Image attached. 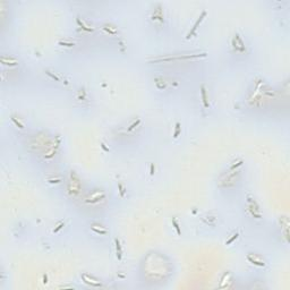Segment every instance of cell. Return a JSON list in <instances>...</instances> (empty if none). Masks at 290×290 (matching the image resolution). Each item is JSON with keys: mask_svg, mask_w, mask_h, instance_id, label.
Wrapping results in <instances>:
<instances>
[{"mask_svg": "<svg viewBox=\"0 0 290 290\" xmlns=\"http://www.w3.org/2000/svg\"><path fill=\"white\" fill-rule=\"evenodd\" d=\"M66 192H67L68 196L71 197V198H76L77 196H79V194L82 192V183H81V179H79V177L74 171L71 172V176L68 178L67 190H66Z\"/></svg>", "mask_w": 290, "mask_h": 290, "instance_id": "obj_1", "label": "cell"}, {"mask_svg": "<svg viewBox=\"0 0 290 290\" xmlns=\"http://www.w3.org/2000/svg\"><path fill=\"white\" fill-rule=\"evenodd\" d=\"M245 208H246V211H247V214L251 218H253V219L261 220L263 218L261 206L259 205V203L256 202V200H255L254 197L247 196Z\"/></svg>", "mask_w": 290, "mask_h": 290, "instance_id": "obj_2", "label": "cell"}, {"mask_svg": "<svg viewBox=\"0 0 290 290\" xmlns=\"http://www.w3.org/2000/svg\"><path fill=\"white\" fill-rule=\"evenodd\" d=\"M105 197H107V195H105V193L102 189H94V190L88 193V196L85 197V202L88 203V205L95 206L101 204L102 202H104Z\"/></svg>", "mask_w": 290, "mask_h": 290, "instance_id": "obj_3", "label": "cell"}, {"mask_svg": "<svg viewBox=\"0 0 290 290\" xmlns=\"http://www.w3.org/2000/svg\"><path fill=\"white\" fill-rule=\"evenodd\" d=\"M231 45H232V48H234V50L236 51L237 54H242L245 51V43L242 41V37H239L238 34H236L234 37Z\"/></svg>", "mask_w": 290, "mask_h": 290, "instance_id": "obj_4", "label": "cell"}, {"mask_svg": "<svg viewBox=\"0 0 290 290\" xmlns=\"http://www.w3.org/2000/svg\"><path fill=\"white\" fill-rule=\"evenodd\" d=\"M247 259H248V262H251L252 264L256 265V266H259V268H263V266H265L264 261H263L262 259H257L255 254H254V255H252V254H248V255H247Z\"/></svg>", "mask_w": 290, "mask_h": 290, "instance_id": "obj_5", "label": "cell"}, {"mask_svg": "<svg viewBox=\"0 0 290 290\" xmlns=\"http://www.w3.org/2000/svg\"><path fill=\"white\" fill-rule=\"evenodd\" d=\"M82 278H83V280H84L85 283L90 285L91 287H101V286H102V283L100 281H98V280H94L93 278H90V276H86V274H82Z\"/></svg>", "mask_w": 290, "mask_h": 290, "instance_id": "obj_6", "label": "cell"}, {"mask_svg": "<svg viewBox=\"0 0 290 290\" xmlns=\"http://www.w3.org/2000/svg\"><path fill=\"white\" fill-rule=\"evenodd\" d=\"M91 230L93 231L94 234L100 235V236H105V235H108V230H107L105 228H104L103 225H100V228H96V225H95V223H93V225H91Z\"/></svg>", "mask_w": 290, "mask_h": 290, "instance_id": "obj_7", "label": "cell"}, {"mask_svg": "<svg viewBox=\"0 0 290 290\" xmlns=\"http://www.w3.org/2000/svg\"><path fill=\"white\" fill-rule=\"evenodd\" d=\"M201 96H202V101H203V105L205 109L208 108V95H206V88L204 85L201 86Z\"/></svg>", "mask_w": 290, "mask_h": 290, "instance_id": "obj_8", "label": "cell"}, {"mask_svg": "<svg viewBox=\"0 0 290 290\" xmlns=\"http://www.w3.org/2000/svg\"><path fill=\"white\" fill-rule=\"evenodd\" d=\"M116 252H117V257H118V259L120 261L121 256H122V248H121L119 239H116Z\"/></svg>", "mask_w": 290, "mask_h": 290, "instance_id": "obj_9", "label": "cell"}, {"mask_svg": "<svg viewBox=\"0 0 290 290\" xmlns=\"http://www.w3.org/2000/svg\"><path fill=\"white\" fill-rule=\"evenodd\" d=\"M172 225H173V227H175L176 231H177V235H178V236H180V235H181L180 227H179V225H178V222H177V220H176L175 218L172 219Z\"/></svg>", "mask_w": 290, "mask_h": 290, "instance_id": "obj_10", "label": "cell"}, {"mask_svg": "<svg viewBox=\"0 0 290 290\" xmlns=\"http://www.w3.org/2000/svg\"><path fill=\"white\" fill-rule=\"evenodd\" d=\"M118 188H119V193H120V196L124 197L125 196V192H126V189H125V186L122 185L121 183H118Z\"/></svg>", "mask_w": 290, "mask_h": 290, "instance_id": "obj_11", "label": "cell"}, {"mask_svg": "<svg viewBox=\"0 0 290 290\" xmlns=\"http://www.w3.org/2000/svg\"><path fill=\"white\" fill-rule=\"evenodd\" d=\"M179 132H180V124L179 122H177L176 124V130H175V137H178V135H179Z\"/></svg>", "mask_w": 290, "mask_h": 290, "instance_id": "obj_12", "label": "cell"}, {"mask_svg": "<svg viewBox=\"0 0 290 290\" xmlns=\"http://www.w3.org/2000/svg\"><path fill=\"white\" fill-rule=\"evenodd\" d=\"M237 237H238V234L234 235V237H232V238H230V239H229V240H228V242H225V245H230L231 242H234V240H235V239H236Z\"/></svg>", "mask_w": 290, "mask_h": 290, "instance_id": "obj_13", "label": "cell"}, {"mask_svg": "<svg viewBox=\"0 0 290 290\" xmlns=\"http://www.w3.org/2000/svg\"><path fill=\"white\" fill-rule=\"evenodd\" d=\"M139 122H141V120L138 119V121H137V122H134V124H133V125H130V127H129V128H128V130H133V129H134V128H135L136 126H138V124H139Z\"/></svg>", "mask_w": 290, "mask_h": 290, "instance_id": "obj_14", "label": "cell"}, {"mask_svg": "<svg viewBox=\"0 0 290 290\" xmlns=\"http://www.w3.org/2000/svg\"><path fill=\"white\" fill-rule=\"evenodd\" d=\"M13 121H14L15 124H16V125H17V126L20 127V128H23V125H22V124H20V121H17V120H16V119H15V118H13Z\"/></svg>", "mask_w": 290, "mask_h": 290, "instance_id": "obj_15", "label": "cell"}]
</instances>
